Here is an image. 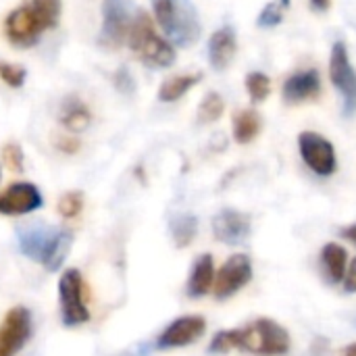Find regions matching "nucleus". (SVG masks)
<instances>
[{
    "label": "nucleus",
    "mask_w": 356,
    "mask_h": 356,
    "mask_svg": "<svg viewBox=\"0 0 356 356\" xmlns=\"http://www.w3.org/2000/svg\"><path fill=\"white\" fill-rule=\"evenodd\" d=\"M73 234L60 225H48L44 221L27 223L17 232L19 250L40 263L46 271H58L69 254Z\"/></svg>",
    "instance_id": "obj_1"
},
{
    "label": "nucleus",
    "mask_w": 356,
    "mask_h": 356,
    "mask_svg": "<svg viewBox=\"0 0 356 356\" xmlns=\"http://www.w3.org/2000/svg\"><path fill=\"white\" fill-rule=\"evenodd\" d=\"M154 23L175 48H188L198 42L202 25L192 0H150Z\"/></svg>",
    "instance_id": "obj_2"
},
{
    "label": "nucleus",
    "mask_w": 356,
    "mask_h": 356,
    "mask_svg": "<svg viewBox=\"0 0 356 356\" xmlns=\"http://www.w3.org/2000/svg\"><path fill=\"white\" fill-rule=\"evenodd\" d=\"M127 44L138 54V58L150 69H167L177 58L175 46L156 31V23L146 10H138L134 15Z\"/></svg>",
    "instance_id": "obj_3"
},
{
    "label": "nucleus",
    "mask_w": 356,
    "mask_h": 356,
    "mask_svg": "<svg viewBox=\"0 0 356 356\" xmlns=\"http://www.w3.org/2000/svg\"><path fill=\"white\" fill-rule=\"evenodd\" d=\"M238 350L254 356H286L292 350V336L275 319L259 317L238 327Z\"/></svg>",
    "instance_id": "obj_4"
},
{
    "label": "nucleus",
    "mask_w": 356,
    "mask_h": 356,
    "mask_svg": "<svg viewBox=\"0 0 356 356\" xmlns=\"http://www.w3.org/2000/svg\"><path fill=\"white\" fill-rule=\"evenodd\" d=\"M46 29H54V25L48 21V17L31 0L13 8L4 17V23H2V31H4L6 42L15 48H21V50L38 44Z\"/></svg>",
    "instance_id": "obj_5"
},
{
    "label": "nucleus",
    "mask_w": 356,
    "mask_h": 356,
    "mask_svg": "<svg viewBox=\"0 0 356 356\" xmlns=\"http://www.w3.org/2000/svg\"><path fill=\"white\" fill-rule=\"evenodd\" d=\"M330 81L336 88L342 100L344 117H353L356 113V69L350 60L348 48L342 40L334 42L330 54Z\"/></svg>",
    "instance_id": "obj_6"
},
{
    "label": "nucleus",
    "mask_w": 356,
    "mask_h": 356,
    "mask_svg": "<svg viewBox=\"0 0 356 356\" xmlns=\"http://www.w3.org/2000/svg\"><path fill=\"white\" fill-rule=\"evenodd\" d=\"M58 307L65 327H79L90 321V309L83 298V277L77 269L63 271L58 280Z\"/></svg>",
    "instance_id": "obj_7"
},
{
    "label": "nucleus",
    "mask_w": 356,
    "mask_h": 356,
    "mask_svg": "<svg viewBox=\"0 0 356 356\" xmlns=\"http://www.w3.org/2000/svg\"><path fill=\"white\" fill-rule=\"evenodd\" d=\"M298 152L302 163L317 177H332L338 171V154L334 144L319 131L307 129L298 136Z\"/></svg>",
    "instance_id": "obj_8"
},
{
    "label": "nucleus",
    "mask_w": 356,
    "mask_h": 356,
    "mask_svg": "<svg viewBox=\"0 0 356 356\" xmlns=\"http://www.w3.org/2000/svg\"><path fill=\"white\" fill-rule=\"evenodd\" d=\"M131 21H134V13H131L129 0H104L98 44L108 50H115L127 44Z\"/></svg>",
    "instance_id": "obj_9"
},
{
    "label": "nucleus",
    "mask_w": 356,
    "mask_h": 356,
    "mask_svg": "<svg viewBox=\"0 0 356 356\" xmlns=\"http://www.w3.org/2000/svg\"><path fill=\"white\" fill-rule=\"evenodd\" d=\"M252 282V261L248 254H232L215 273L213 296L217 300H227L244 290Z\"/></svg>",
    "instance_id": "obj_10"
},
{
    "label": "nucleus",
    "mask_w": 356,
    "mask_h": 356,
    "mask_svg": "<svg viewBox=\"0 0 356 356\" xmlns=\"http://www.w3.org/2000/svg\"><path fill=\"white\" fill-rule=\"evenodd\" d=\"M33 334L31 313L25 307H13L0 323V356H17Z\"/></svg>",
    "instance_id": "obj_11"
},
{
    "label": "nucleus",
    "mask_w": 356,
    "mask_h": 356,
    "mask_svg": "<svg viewBox=\"0 0 356 356\" xmlns=\"http://www.w3.org/2000/svg\"><path fill=\"white\" fill-rule=\"evenodd\" d=\"M207 332V319L202 315H184L173 319L156 338V350H173L184 348L198 342Z\"/></svg>",
    "instance_id": "obj_12"
},
{
    "label": "nucleus",
    "mask_w": 356,
    "mask_h": 356,
    "mask_svg": "<svg viewBox=\"0 0 356 356\" xmlns=\"http://www.w3.org/2000/svg\"><path fill=\"white\" fill-rule=\"evenodd\" d=\"M211 227H213V236L217 242L227 244V246H238L248 240L252 232V217L236 209H221L213 217Z\"/></svg>",
    "instance_id": "obj_13"
},
{
    "label": "nucleus",
    "mask_w": 356,
    "mask_h": 356,
    "mask_svg": "<svg viewBox=\"0 0 356 356\" xmlns=\"http://www.w3.org/2000/svg\"><path fill=\"white\" fill-rule=\"evenodd\" d=\"M321 92H323L321 73L315 67L300 69V71L288 75L284 86H282V98L290 106L315 102V100H319Z\"/></svg>",
    "instance_id": "obj_14"
},
{
    "label": "nucleus",
    "mask_w": 356,
    "mask_h": 356,
    "mask_svg": "<svg viewBox=\"0 0 356 356\" xmlns=\"http://www.w3.org/2000/svg\"><path fill=\"white\" fill-rule=\"evenodd\" d=\"M44 198L38 186L29 181H17L10 184L6 190L0 192V215L6 217H19V215H29L38 209H42Z\"/></svg>",
    "instance_id": "obj_15"
},
{
    "label": "nucleus",
    "mask_w": 356,
    "mask_h": 356,
    "mask_svg": "<svg viewBox=\"0 0 356 356\" xmlns=\"http://www.w3.org/2000/svg\"><path fill=\"white\" fill-rule=\"evenodd\" d=\"M238 52V35H236V29L225 25V27H219L217 31H213V35L209 38V63L215 71H225L234 56Z\"/></svg>",
    "instance_id": "obj_16"
},
{
    "label": "nucleus",
    "mask_w": 356,
    "mask_h": 356,
    "mask_svg": "<svg viewBox=\"0 0 356 356\" xmlns=\"http://www.w3.org/2000/svg\"><path fill=\"white\" fill-rule=\"evenodd\" d=\"M348 269V252L342 244L338 242H330L321 248L319 252V271L325 284L330 286H338L344 282Z\"/></svg>",
    "instance_id": "obj_17"
},
{
    "label": "nucleus",
    "mask_w": 356,
    "mask_h": 356,
    "mask_svg": "<svg viewBox=\"0 0 356 356\" xmlns=\"http://www.w3.org/2000/svg\"><path fill=\"white\" fill-rule=\"evenodd\" d=\"M215 273H217V269H215L213 254H200L190 269V275L186 282V294L194 300L204 298L209 292H213Z\"/></svg>",
    "instance_id": "obj_18"
},
{
    "label": "nucleus",
    "mask_w": 356,
    "mask_h": 356,
    "mask_svg": "<svg viewBox=\"0 0 356 356\" xmlns=\"http://www.w3.org/2000/svg\"><path fill=\"white\" fill-rule=\"evenodd\" d=\"M58 121L60 125L71 131V134H81L90 127L92 123V113L90 108L77 98V96H69L63 100L60 111H58Z\"/></svg>",
    "instance_id": "obj_19"
},
{
    "label": "nucleus",
    "mask_w": 356,
    "mask_h": 356,
    "mask_svg": "<svg viewBox=\"0 0 356 356\" xmlns=\"http://www.w3.org/2000/svg\"><path fill=\"white\" fill-rule=\"evenodd\" d=\"M263 129V119L254 108H240L232 119V134L238 144H250L259 138Z\"/></svg>",
    "instance_id": "obj_20"
},
{
    "label": "nucleus",
    "mask_w": 356,
    "mask_h": 356,
    "mask_svg": "<svg viewBox=\"0 0 356 356\" xmlns=\"http://www.w3.org/2000/svg\"><path fill=\"white\" fill-rule=\"evenodd\" d=\"M200 79H202V73H181V75L167 77V79L161 83V88H159V100H161V102H177V100L184 98Z\"/></svg>",
    "instance_id": "obj_21"
},
{
    "label": "nucleus",
    "mask_w": 356,
    "mask_h": 356,
    "mask_svg": "<svg viewBox=\"0 0 356 356\" xmlns=\"http://www.w3.org/2000/svg\"><path fill=\"white\" fill-rule=\"evenodd\" d=\"M169 232H171L173 244H175L177 248H186V246H190V244L196 240V234H198V219H196L194 215H190V213L175 215V217H171Z\"/></svg>",
    "instance_id": "obj_22"
},
{
    "label": "nucleus",
    "mask_w": 356,
    "mask_h": 356,
    "mask_svg": "<svg viewBox=\"0 0 356 356\" xmlns=\"http://www.w3.org/2000/svg\"><path fill=\"white\" fill-rule=\"evenodd\" d=\"M223 111H225L223 96L219 92H209L202 98L200 106H198V123L200 125H211V123H215V121L221 119Z\"/></svg>",
    "instance_id": "obj_23"
},
{
    "label": "nucleus",
    "mask_w": 356,
    "mask_h": 356,
    "mask_svg": "<svg viewBox=\"0 0 356 356\" xmlns=\"http://www.w3.org/2000/svg\"><path fill=\"white\" fill-rule=\"evenodd\" d=\"M246 92L254 104H261L269 98L271 94V79L263 71H250L246 75Z\"/></svg>",
    "instance_id": "obj_24"
},
{
    "label": "nucleus",
    "mask_w": 356,
    "mask_h": 356,
    "mask_svg": "<svg viewBox=\"0 0 356 356\" xmlns=\"http://www.w3.org/2000/svg\"><path fill=\"white\" fill-rule=\"evenodd\" d=\"M232 350H238V327L217 332L209 344L211 355H227Z\"/></svg>",
    "instance_id": "obj_25"
},
{
    "label": "nucleus",
    "mask_w": 356,
    "mask_h": 356,
    "mask_svg": "<svg viewBox=\"0 0 356 356\" xmlns=\"http://www.w3.org/2000/svg\"><path fill=\"white\" fill-rule=\"evenodd\" d=\"M83 209V194L73 190V192H67L58 198V204H56V211L63 219H75Z\"/></svg>",
    "instance_id": "obj_26"
},
{
    "label": "nucleus",
    "mask_w": 356,
    "mask_h": 356,
    "mask_svg": "<svg viewBox=\"0 0 356 356\" xmlns=\"http://www.w3.org/2000/svg\"><path fill=\"white\" fill-rule=\"evenodd\" d=\"M0 79L8 86V88H23L25 79H27V69L8 60H0Z\"/></svg>",
    "instance_id": "obj_27"
},
{
    "label": "nucleus",
    "mask_w": 356,
    "mask_h": 356,
    "mask_svg": "<svg viewBox=\"0 0 356 356\" xmlns=\"http://www.w3.org/2000/svg\"><path fill=\"white\" fill-rule=\"evenodd\" d=\"M2 161L13 173H23L25 171V154H23V148L17 142H6L2 146Z\"/></svg>",
    "instance_id": "obj_28"
},
{
    "label": "nucleus",
    "mask_w": 356,
    "mask_h": 356,
    "mask_svg": "<svg viewBox=\"0 0 356 356\" xmlns=\"http://www.w3.org/2000/svg\"><path fill=\"white\" fill-rule=\"evenodd\" d=\"M284 21V8L273 0L269 4L263 6V10L259 13V19H257V25L263 27V29H271L275 25H280Z\"/></svg>",
    "instance_id": "obj_29"
},
{
    "label": "nucleus",
    "mask_w": 356,
    "mask_h": 356,
    "mask_svg": "<svg viewBox=\"0 0 356 356\" xmlns=\"http://www.w3.org/2000/svg\"><path fill=\"white\" fill-rule=\"evenodd\" d=\"M113 86L117 88V92H121L123 96H129L136 92V79L131 75V71L127 67H119L113 73Z\"/></svg>",
    "instance_id": "obj_30"
},
{
    "label": "nucleus",
    "mask_w": 356,
    "mask_h": 356,
    "mask_svg": "<svg viewBox=\"0 0 356 356\" xmlns=\"http://www.w3.org/2000/svg\"><path fill=\"white\" fill-rule=\"evenodd\" d=\"M46 17L48 21L56 27L60 23V13H63V2L60 0H31Z\"/></svg>",
    "instance_id": "obj_31"
},
{
    "label": "nucleus",
    "mask_w": 356,
    "mask_h": 356,
    "mask_svg": "<svg viewBox=\"0 0 356 356\" xmlns=\"http://www.w3.org/2000/svg\"><path fill=\"white\" fill-rule=\"evenodd\" d=\"M344 292L346 294H356V257L348 263V269H346V275H344Z\"/></svg>",
    "instance_id": "obj_32"
},
{
    "label": "nucleus",
    "mask_w": 356,
    "mask_h": 356,
    "mask_svg": "<svg viewBox=\"0 0 356 356\" xmlns=\"http://www.w3.org/2000/svg\"><path fill=\"white\" fill-rule=\"evenodd\" d=\"M79 140L77 138H67V136H60L58 140H56V148L60 150V152H67V154H75L77 150H79Z\"/></svg>",
    "instance_id": "obj_33"
},
{
    "label": "nucleus",
    "mask_w": 356,
    "mask_h": 356,
    "mask_svg": "<svg viewBox=\"0 0 356 356\" xmlns=\"http://www.w3.org/2000/svg\"><path fill=\"white\" fill-rule=\"evenodd\" d=\"M340 236H342L344 240H348L353 246H356V223L348 225V227H344V229H340Z\"/></svg>",
    "instance_id": "obj_34"
},
{
    "label": "nucleus",
    "mask_w": 356,
    "mask_h": 356,
    "mask_svg": "<svg viewBox=\"0 0 356 356\" xmlns=\"http://www.w3.org/2000/svg\"><path fill=\"white\" fill-rule=\"evenodd\" d=\"M311 2V6L317 10V13H325V10H330V6H332V0H309Z\"/></svg>",
    "instance_id": "obj_35"
},
{
    "label": "nucleus",
    "mask_w": 356,
    "mask_h": 356,
    "mask_svg": "<svg viewBox=\"0 0 356 356\" xmlns=\"http://www.w3.org/2000/svg\"><path fill=\"white\" fill-rule=\"evenodd\" d=\"M342 356H356V342H353V344H348V346L344 348V353H342Z\"/></svg>",
    "instance_id": "obj_36"
},
{
    "label": "nucleus",
    "mask_w": 356,
    "mask_h": 356,
    "mask_svg": "<svg viewBox=\"0 0 356 356\" xmlns=\"http://www.w3.org/2000/svg\"><path fill=\"white\" fill-rule=\"evenodd\" d=\"M282 8H290L292 6V0H275Z\"/></svg>",
    "instance_id": "obj_37"
},
{
    "label": "nucleus",
    "mask_w": 356,
    "mask_h": 356,
    "mask_svg": "<svg viewBox=\"0 0 356 356\" xmlns=\"http://www.w3.org/2000/svg\"><path fill=\"white\" fill-rule=\"evenodd\" d=\"M0 177H2V173H0Z\"/></svg>",
    "instance_id": "obj_38"
},
{
    "label": "nucleus",
    "mask_w": 356,
    "mask_h": 356,
    "mask_svg": "<svg viewBox=\"0 0 356 356\" xmlns=\"http://www.w3.org/2000/svg\"><path fill=\"white\" fill-rule=\"evenodd\" d=\"M355 325H356V319H355Z\"/></svg>",
    "instance_id": "obj_39"
}]
</instances>
